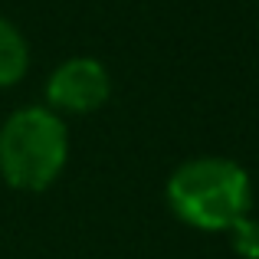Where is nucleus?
I'll list each match as a JSON object with an SVG mask.
<instances>
[{
  "label": "nucleus",
  "instance_id": "f257e3e1",
  "mask_svg": "<svg viewBox=\"0 0 259 259\" xmlns=\"http://www.w3.org/2000/svg\"><path fill=\"white\" fill-rule=\"evenodd\" d=\"M167 207L181 223L207 233H227L253 210V177L233 158H190L167 177Z\"/></svg>",
  "mask_w": 259,
  "mask_h": 259
},
{
  "label": "nucleus",
  "instance_id": "f03ea898",
  "mask_svg": "<svg viewBox=\"0 0 259 259\" xmlns=\"http://www.w3.org/2000/svg\"><path fill=\"white\" fill-rule=\"evenodd\" d=\"M69 161V128L50 105L17 108L0 125V177L13 190L53 187Z\"/></svg>",
  "mask_w": 259,
  "mask_h": 259
},
{
  "label": "nucleus",
  "instance_id": "7ed1b4c3",
  "mask_svg": "<svg viewBox=\"0 0 259 259\" xmlns=\"http://www.w3.org/2000/svg\"><path fill=\"white\" fill-rule=\"evenodd\" d=\"M112 95V76L92 56H69L50 72L46 102L56 115H92Z\"/></svg>",
  "mask_w": 259,
  "mask_h": 259
},
{
  "label": "nucleus",
  "instance_id": "20e7f679",
  "mask_svg": "<svg viewBox=\"0 0 259 259\" xmlns=\"http://www.w3.org/2000/svg\"><path fill=\"white\" fill-rule=\"evenodd\" d=\"M26 69H30V46L10 20L0 17V89L17 85Z\"/></svg>",
  "mask_w": 259,
  "mask_h": 259
},
{
  "label": "nucleus",
  "instance_id": "39448f33",
  "mask_svg": "<svg viewBox=\"0 0 259 259\" xmlns=\"http://www.w3.org/2000/svg\"><path fill=\"white\" fill-rule=\"evenodd\" d=\"M227 233H230V246H233V253L240 259H259V220L243 217Z\"/></svg>",
  "mask_w": 259,
  "mask_h": 259
}]
</instances>
